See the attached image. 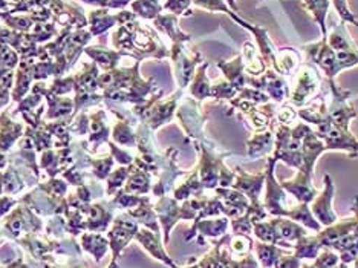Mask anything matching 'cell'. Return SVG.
<instances>
[{
    "mask_svg": "<svg viewBox=\"0 0 358 268\" xmlns=\"http://www.w3.org/2000/svg\"><path fill=\"white\" fill-rule=\"evenodd\" d=\"M274 164H275V158H270L268 161V167L265 172V180H266V195H265V201H264V207L268 213H271L274 216H287V209H285V204H287V192L282 189V185L275 183L274 180Z\"/></svg>",
    "mask_w": 358,
    "mask_h": 268,
    "instance_id": "1",
    "label": "cell"
},
{
    "mask_svg": "<svg viewBox=\"0 0 358 268\" xmlns=\"http://www.w3.org/2000/svg\"><path fill=\"white\" fill-rule=\"evenodd\" d=\"M332 197H334V184L331 181L329 175H324V190L317 195L314 201L311 202V212L314 218L323 224L324 227H329L334 223H337V215L332 210Z\"/></svg>",
    "mask_w": 358,
    "mask_h": 268,
    "instance_id": "2",
    "label": "cell"
},
{
    "mask_svg": "<svg viewBox=\"0 0 358 268\" xmlns=\"http://www.w3.org/2000/svg\"><path fill=\"white\" fill-rule=\"evenodd\" d=\"M317 87H319V76H317V72L311 66L305 64V66L299 69L296 89L291 95V101L297 104V106H302L308 99H311L314 95Z\"/></svg>",
    "mask_w": 358,
    "mask_h": 268,
    "instance_id": "3",
    "label": "cell"
},
{
    "mask_svg": "<svg viewBox=\"0 0 358 268\" xmlns=\"http://www.w3.org/2000/svg\"><path fill=\"white\" fill-rule=\"evenodd\" d=\"M280 185L285 192L294 195L302 204H309V202H313L317 195H319V190L311 184V176H308L302 172H299L294 180L282 181Z\"/></svg>",
    "mask_w": 358,
    "mask_h": 268,
    "instance_id": "4",
    "label": "cell"
},
{
    "mask_svg": "<svg viewBox=\"0 0 358 268\" xmlns=\"http://www.w3.org/2000/svg\"><path fill=\"white\" fill-rule=\"evenodd\" d=\"M238 170H239V178L234 184V189H238L241 193L247 195L250 204H253V206L260 204L259 195H260V190H262V188H264L265 174L253 176V175H248L243 172L242 169H238Z\"/></svg>",
    "mask_w": 358,
    "mask_h": 268,
    "instance_id": "5",
    "label": "cell"
},
{
    "mask_svg": "<svg viewBox=\"0 0 358 268\" xmlns=\"http://www.w3.org/2000/svg\"><path fill=\"white\" fill-rule=\"evenodd\" d=\"M271 223L274 225L275 232H278V234L280 237V239H283V241H288V242L299 241L300 238H303L308 234L302 225H300L299 223L291 221V219L278 218Z\"/></svg>",
    "mask_w": 358,
    "mask_h": 268,
    "instance_id": "6",
    "label": "cell"
},
{
    "mask_svg": "<svg viewBox=\"0 0 358 268\" xmlns=\"http://www.w3.org/2000/svg\"><path fill=\"white\" fill-rule=\"evenodd\" d=\"M285 218H288V219H291V221H294V223L303 224L305 227H308V229H311V230H314L317 233L322 230L319 221H317L311 210H309V206L308 204H302V202H300V206L289 209L287 216H285Z\"/></svg>",
    "mask_w": 358,
    "mask_h": 268,
    "instance_id": "7",
    "label": "cell"
},
{
    "mask_svg": "<svg viewBox=\"0 0 358 268\" xmlns=\"http://www.w3.org/2000/svg\"><path fill=\"white\" fill-rule=\"evenodd\" d=\"M256 253L264 268H271L278 262L279 258L287 255V251L282 250V247L279 246H274V244H266L260 241L256 244Z\"/></svg>",
    "mask_w": 358,
    "mask_h": 268,
    "instance_id": "8",
    "label": "cell"
},
{
    "mask_svg": "<svg viewBox=\"0 0 358 268\" xmlns=\"http://www.w3.org/2000/svg\"><path fill=\"white\" fill-rule=\"evenodd\" d=\"M322 244L317 239V237H303L297 241L296 253L297 259H315L320 253Z\"/></svg>",
    "mask_w": 358,
    "mask_h": 268,
    "instance_id": "9",
    "label": "cell"
},
{
    "mask_svg": "<svg viewBox=\"0 0 358 268\" xmlns=\"http://www.w3.org/2000/svg\"><path fill=\"white\" fill-rule=\"evenodd\" d=\"M136 239L140 241V242L143 244V246H144L145 248H148L155 258L159 259V261H164L166 264L175 267V264H173L172 261H170V258L164 253V250H162V247L159 246L158 237H153V234H152L150 232L143 230V232H140V233L136 234Z\"/></svg>",
    "mask_w": 358,
    "mask_h": 268,
    "instance_id": "10",
    "label": "cell"
},
{
    "mask_svg": "<svg viewBox=\"0 0 358 268\" xmlns=\"http://www.w3.org/2000/svg\"><path fill=\"white\" fill-rule=\"evenodd\" d=\"M227 225H229V219L224 218V219H216V221H196L194 224L192 233L187 237V239L192 238L193 232L201 230L202 234H206V237H219V234L225 233L227 230Z\"/></svg>",
    "mask_w": 358,
    "mask_h": 268,
    "instance_id": "11",
    "label": "cell"
},
{
    "mask_svg": "<svg viewBox=\"0 0 358 268\" xmlns=\"http://www.w3.org/2000/svg\"><path fill=\"white\" fill-rule=\"evenodd\" d=\"M305 3L308 6V10L313 13L314 19L319 22V25L323 31V36L327 37V27H324V19H327V13H328V0H305Z\"/></svg>",
    "mask_w": 358,
    "mask_h": 268,
    "instance_id": "12",
    "label": "cell"
},
{
    "mask_svg": "<svg viewBox=\"0 0 358 268\" xmlns=\"http://www.w3.org/2000/svg\"><path fill=\"white\" fill-rule=\"evenodd\" d=\"M230 248L234 251L236 255H247L253 248V241L248 237V234H236L231 239Z\"/></svg>",
    "mask_w": 358,
    "mask_h": 268,
    "instance_id": "13",
    "label": "cell"
},
{
    "mask_svg": "<svg viewBox=\"0 0 358 268\" xmlns=\"http://www.w3.org/2000/svg\"><path fill=\"white\" fill-rule=\"evenodd\" d=\"M314 261V265L319 268H334L340 262V256L334 253L329 248H323L322 253H319V256H317Z\"/></svg>",
    "mask_w": 358,
    "mask_h": 268,
    "instance_id": "14",
    "label": "cell"
},
{
    "mask_svg": "<svg viewBox=\"0 0 358 268\" xmlns=\"http://www.w3.org/2000/svg\"><path fill=\"white\" fill-rule=\"evenodd\" d=\"M334 6L337 8V11L341 15V20L343 22H351L354 25H358V20L354 17L352 13L348 10V5H346V0H334Z\"/></svg>",
    "mask_w": 358,
    "mask_h": 268,
    "instance_id": "15",
    "label": "cell"
},
{
    "mask_svg": "<svg viewBox=\"0 0 358 268\" xmlns=\"http://www.w3.org/2000/svg\"><path fill=\"white\" fill-rule=\"evenodd\" d=\"M275 268H300V259H297L294 255H283L278 259V262L274 264Z\"/></svg>",
    "mask_w": 358,
    "mask_h": 268,
    "instance_id": "16",
    "label": "cell"
},
{
    "mask_svg": "<svg viewBox=\"0 0 358 268\" xmlns=\"http://www.w3.org/2000/svg\"><path fill=\"white\" fill-rule=\"evenodd\" d=\"M300 268H319V267H317V265H308V264H302V265H300Z\"/></svg>",
    "mask_w": 358,
    "mask_h": 268,
    "instance_id": "17",
    "label": "cell"
}]
</instances>
